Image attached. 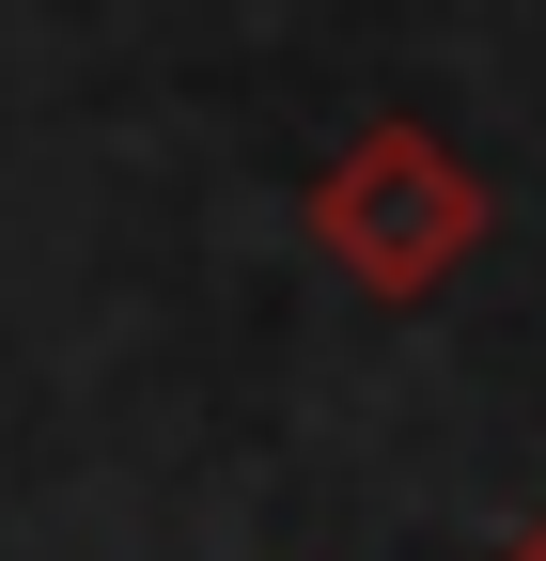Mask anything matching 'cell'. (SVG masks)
Here are the masks:
<instances>
[{
    "mask_svg": "<svg viewBox=\"0 0 546 561\" xmlns=\"http://www.w3.org/2000/svg\"><path fill=\"white\" fill-rule=\"evenodd\" d=\"M312 250H328V280H360V297H437V280L485 250V172L453 157L437 125H360L344 157L312 172Z\"/></svg>",
    "mask_w": 546,
    "mask_h": 561,
    "instance_id": "6da1fadb",
    "label": "cell"
},
{
    "mask_svg": "<svg viewBox=\"0 0 546 561\" xmlns=\"http://www.w3.org/2000/svg\"><path fill=\"white\" fill-rule=\"evenodd\" d=\"M500 561H546V515H531V530H515V546H500Z\"/></svg>",
    "mask_w": 546,
    "mask_h": 561,
    "instance_id": "7a4b0ae2",
    "label": "cell"
}]
</instances>
